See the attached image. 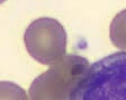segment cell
Here are the masks:
<instances>
[{
  "label": "cell",
  "instance_id": "obj_1",
  "mask_svg": "<svg viewBox=\"0 0 126 100\" xmlns=\"http://www.w3.org/2000/svg\"><path fill=\"white\" fill-rule=\"evenodd\" d=\"M23 40L28 53L41 64L52 66L64 58L67 34L55 19L43 17L33 21L24 32Z\"/></svg>",
  "mask_w": 126,
  "mask_h": 100
},
{
  "label": "cell",
  "instance_id": "obj_2",
  "mask_svg": "<svg viewBox=\"0 0 126 100\" xmlns=\"http://www.w3.org/2000/svg\"><path fill=\"white\" fill-rule=\"evenodd\" d=\"M28 94L30 100H69L70 99L48 70L33 81Z\"/></svg>",
  "mask_w": 126,
  "mask_h": 100
},
{
  "label": "cell",
  "instance_id": "obj_3",
  "mask_svg": "<svg viewBox=\"0 0 126 100\" xmlns=\"http://www.w3.org/2000/svg\"><path fill=\"white\" fill-rule=\"evenodd\" d=\"M109 37L115 47L126 50V8L118 12L109 26Z\"/></svg>",
  "mask_w": 126,
  "mask_h": 100
},
{
  "label": "cell",
  "instance_id": "obj_4",
  "mask_svg": "<svg viewBox=\"0 0 126 100\" xmlns=\"http://www.w3.org/2000/svg\"><path fill=\"white\" fill-rule=\"evenodd\" d=\"M0 100H28L25 90L13 82L0 81Z\"/></svg>",
  "mask_w": 126,
  "mask_h": 100
}]
</instances>
